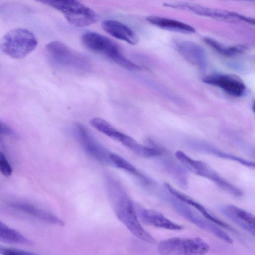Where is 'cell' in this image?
I'll list each match as a JSON object with an SVG mask.
<instances>
[{"label": "cell", "mask_w": 255, "mask_h": 255, "mask_svg": "<svg viewBox=\"0 0 255 255\" xmlns=\"http://www.w3.org/2000/svg\"><path fill=\"white\" fill-rule=\"evenodd\" d=\"M106 186L112 208L120 222L139 239L150 244L156 243L155 239L140 224L134 205L121 184L109 177Z\"/></svg>", "instance_id": "1"}, {"label": "cell", "mask_w": 255, "mask_h": 255, "mask_svg": "<svg viewBox=\"0 0 255 255\" xmlns=\"http://www.w3.org/2000/svg\"><path fill=\"white\" fill-rule=\"evenodd\" d=\"M83 45L94 53L102 55L119 66L130 71H138L141 67L129 60L122 53L119 46L111 39L99 33L89 32L81 37Z\"/></svg>", "instance_id": "2"}, {"label": "cell", "mask_w": 255, "mask_h": 255, "mask_svg": "<svg viewBox=\"0 0 255 255\" xmlns=\"http://www.w3.org/2000/svg\"><path fill=\"white\" fill-rule=\"evenodd\" d=\"M50 60L56 66L72 72L86 73L91 69L90 61L61 42L53 41L45 46Z\"/></svg>", "instance_id": "3"}, {"label": "cell", "mask_w": 255, "mask_h": 255, "mask_svg": "<svg viewBox=\"0 0 255 255\" xmlns=\"http://www.w3.org/2000/svg\"><path fill=\"white\" fill-rule=\"evenodd\" d=\"M60 12L70 24L79 27L89 26L99 19L98 14L77 0H35Z\"/></svg>", "instance_id": "4"}, {"label": "cell", "mask_w": 255, "mask_h": 255, "mask_svg": "<svg viewBox=\"0 0 255 255\" xmlns=\"http://www.w3.org/2000/svg\"><path fill=\"white\" fill-rule=\"evenodd\" d=\"M38 44L34 34L21 28H14L4 34L0 41V49L15 59H22L34 51Z\"/></svg>", "instance_id": "5"}, {"label": "cell", "mask_w": 255, "mask_h": 255, "mask_svg": "<svg viewBox=\"0 0 255 255\" xmlns=\"http://www.w3.org/2000/svg\"><path fill=\"white\" fill-rule=\"evenodd\" d=\"M210 247L203 239L198 237H172L161 241L157 251L164 255H201L206 254Z\"/></svg>", "instance_id": "6"}, {"label": "cell", "mask_w": 255, "mask_h": 255, "mask_svg": "<svg viewBox=\"0 0 255 255\" xmlns=\"http://www.w3.org/2000/svg\"><path fill=\"white\" fill-rule=\"evenodd\" d=\"M175 156L184 167L194 174L209 179L231 195L236 197L242 196L241 190L222 178L208 164L194 160L181 151H177Z\"/></svg>", "instance_id": "7"}, {"label": "cell", "mask_w": 255, "mask_h": 255, "mask_svg": "<svg viewBox=\"0 0 255 255\" xmlns=\"http://www.w3.org/2000/svg\"><path fill=\"white\" fill-rule=\"evenodd\" d=\"M166 7L184 10L198 15L230 23L255 25V20L236 12L216 8H209L197 4L188 2H170L163 4Z\"/></svg>", "instance_id": "8"}, {"label": "cell", "mask_w": 255, "mask_h": 255, "mask_svg": "<svg viewBox=\"0 0 255 255\" xmlns=\"http://www.w3.org/2000/svg\"><path fill=\"white\" fill-rule=\"evenodd\" d=\"M169 199L175 210L184 218L198 227L210 232L221 240L229 244L233 243L232 238L219 225L205 218H204L181 201L171 198Z\"/></svg>", "instance_id": "9"}, {"label": "cell", "mask_w": 255, "mask_h": 255, "mask_svg": "<svg viewBox=\"0 0 255 255\" xmlns=\"http://www.w3.org/2000/svg\"><path fill=\"white\" fill-rule=\"evenodd\" d=\"M76 136L84 150L96 160L110 164V152L99 143L84 125L76 123L74 127Z\"/></svg>", "instance_id": "10"}, {"label": "cell", "mask_w": 255, "mask_h": 255, "mask_svg": "<svg viewBox=\"0 0 255 255\" xmlns=\"http://www.w3.org/2000/svg\"><path fill=\"white\" fill-rule=\"evenodd\" d=\"M203 81L208 84L218 87L234 97L242 96L246 91V86L243 81L234 75H210L204 77Z\"/></svg>", "instance_id": "11"}, {"label": "cell", "mask_w": 255, "mask_h": 255, "mask_svg": "<svg viewBox=\"0 0 255 255\" xmlns=\"http://www.w3.org/2000/svg\"><path fill=\"white\" fill-rule=\"evenodd\" d=\"M220 210L225 216L255 236V216L253 214L232 205L223 206Z\"/></svg>", "instance_id": "12"}, {"label": "cell", "mask_w": 255, "mask_h": 255, "mask_svg": "<svg viewBox=\"0 0 255 255\" xmlns=\"http://www.w3.org/2000/svg\"><path fill=\"white\" fill-rule=\"evenodd\" d=\"M102 29L112 36L127 42L136 45L138 38L136 33L126 25L114 20H106L102 23Z\"/></svg>", "instance_id": "13"}, {"label": "cell", "mask_w": 255, "mask_h": 255, "mask_svg": "<svg viewBox=\"0 0 255 255\" xmlns=\"http://www.w3.org/2000/svg\"><path fill=\"white\" fill-rule=\"evenodd\" d=\"M179 53L194 65L203 67L206 63V55L200 45L190 41H181L177 43Z\"/></svg>", "instance_id": "14"}, {"label": "cell", "mask_w": 255, "mask_h": 255, "mask_svg": "<svg viewBox=\"0 0 255 255\" xmlns=\"http://www.w3.org/2000/svg\"><path fill=\"white\" fill-rule=\"evenodd\" d=\"M139 217L143 223L155 227L170 230H180L183 227L165 217L160 212L149 209L139 210Z\"/></svg>", "instance_id": "15"}, {"label": "cell", "mask_w": 255, "mask_h": 255, "mask_svg": "<svg viewBox=\"0 0 255 255\" xmlns=\"http://www.w3.org/2000/svg\"><path fill=\"white\" fill-rule=\"evenodd\" d=\"M10 206L46 223L60 226H63L65 225V222L55 215L32 204L22 202H12L10 204Z\"/></svg>", "instance_id": "16"}, {"label": "cell", "mask_w": 255, "mask_h": 255, "mask_svg": "<svg viewBox=\"0 0 255 255\" xmlns=\"http://www.w3.org/2000/svg\"><path fill=\"white\" fill-rule=\"evenodd\" d=\"M164 185L165 188L169 191V192L171 194L173 195L175 198L181 201L183 203H185L190 206L194 207L195 209L199 211L205 218L214 222L219 226H220L231 231H234V229L229 225L211 214L206 210L204 207H203L201 204L197 202L196 200L184 194V193L179 191L177 189L173 188L170 184L167 183H165Z\"/></svg>", "instance_id": "17"}, {"label": "cell", "mask_w": 255, "mask_h": 255, "mask_svg": "<svg viewBox=\"0 0 255 255\" xmlns=\"http://www.w3.org/2000/svg\"><path fill=\"white\" fill-rule=\"evenodd\" d=\"M147 21L160 28L184 34H192L196 32L192 26L181 21L157 16H150Z\"/></svg>", "instance_id": "18"}, {"label": "cell", "mask_w": 255, "mask_h": 255, "mask_svg": "<svg viewBox=\"0 0 255 255\" xmlns=\"http://www.w3.org/2000/svg\"><path fill=\"white\" fill-rule=\"evenodd\" d=\"M90 123L96 130L121 143L126 135V134L119 131L110 123L102 118L98 117L93 118Z\"/></svg>", "instance_id": "19"}, {"label": "cell", "mask_w": 255, "mask_h": 255, "mask_svg": "<svg viewBox=\"0 0 255 255\" xmlns=\"http://www.w3.org/2000/svg\"><path fill=\"white\" fill-rule=\"evenodd\" d=\"M109 158L111 165L126 171L141 179L145 184H150V180L141 173H140L131 163L120 156L110 152Z\"/></svg>", "instance_id": "20"}, {"label": "cell", "mask_w": 255, "mask_h": 255, "mask_svg": "<svg viewBox=\"0 0 255 255\" xmlns=\"http://www.w3.org/2000/svg\"><path fill=\"white\" fill-rule=\"evenodd\" d=\"M203 41L217 53L226 57L236 55L242 53L245 50L243 46H227L208 37L204 38Z\"/></svg>", "instance_id": "21"}, {"label": "cell", "mask_w": 255, "mask_h": 255, "mask_svg": "<svg viewBox=\"0 0 255 255\" xmlns=\"http://www.w3.org/2000/svg\"><path fill=\"white\" fill-rule=\"evenodd\" d=\"M0 239L4 241L20 244H28L29 240L17 231L10 228L0 221Z\"/></svg>", "instance_id": "22"}, {"label": "cell", "mask_w": 255, "mask_h": 255, "mask_svg": "<svg viewBox=\"0 0 255 255\" xmlns=\"http://www.w3.org/2000/svg\"><path fill=\"white\" fill-rule=\"evenodd\" d=\"M200 148H201L203 151L210 154L217 156L222 158L236 161L246 167H248L250 168H255L254 162L246 160L244 158L236 156L234 155L225 153L210 146L202 145Z\"/></svg>", "instance_id": "23"}, {"label": "cell", "mask_w": 255, "mask_h": 255, "mask_svg": "<svg viewBox=\"0 0 255 255\" xmlns=\"http://www.w3.org/2000/svg\"><path fill=\"white\" fill-rule=\"evenodd\" d=\"M0 172L5 176H10L12 173V168L5 154L0 151Z\"/></svg>", "instance_id": "24"}, {"label": "cell", "mask_w": 255, "mask_h": 255, "mask_svg": "<svg viewBox=\"0 0 255 255\" xmlns=\"http://www.w3.org/2000/svg\"><path fill=\"white\" fill-rule=\"evenodd\" d=\"M0 254L6 255H30L34 253L25 250L0 245Z\"/></svg>", "instance_id": "25"}, {"label": "cell", "mask_w": 255, "mask_h": 255, "mask_svg": "<svg viewBox=\"0 0 255 255\" xmlns=\"http://www.w3.org/2000/svg\"><path fill=\"white\" fill-rule=\"evenodd\" d=\"M12 133L11 128L6 125L0 121V134H10Z\"/></svg>", "instance_id": "26"}, {"label": "cell", "mask_w": 255, "mask_h": 255, "mask_svg": "<svg viewBox=\"0 0 255 255\" xmlns=\"http://www.w3.org/2000/svg\"><path fill=\"white\" fill-rule=\"evenodd\" d=\"M235 0L245 1H255V0Z\"/></svg>", "instance_id": "27"}]
</instances>
